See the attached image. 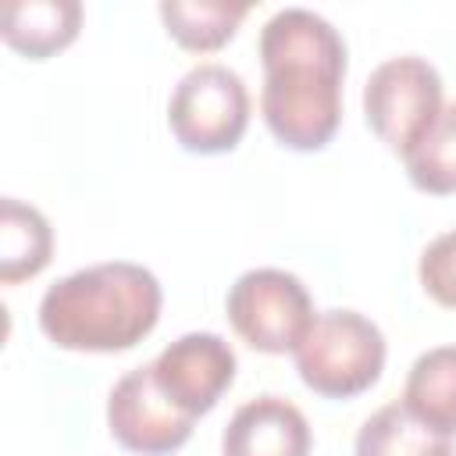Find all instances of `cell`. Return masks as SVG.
I'll return each instance as SVG.
<instances>
[{
    "label": "cell",
    "instance_id": "obj_1",
    "mask_svg": "<svg viewBox=\"0 0 456 456\" xmlns=\"http://www.w3.org/2000/svg\"><path fill=\"white\" fill-rule=\"evenodd\" d=\"M260 114L271 135L299 153L324 150L342 121V32L306 7H285L260 28Z\"/></svg>",
    "mask_w": 456,
    "mask_h": 456
},
{
    "label": "cell",
    "instance_id": "obj_7",
    "mask_svg": "<svg viewBox=\"0 0 456 456\" xmlns=\"http://www.w3.org/2000/svg\"><path fill=\"white\" fill-rule=\"evenodd\" d=\"M107 428L114 442L139 456H167L192 435V417L167 403L157 388L153 363H142L118 378L107 395Z\"/></svg>",
    "mask_w": 456,
    "mask_h": 456
},
{
    "label": "cell",
    "instance_id": "obj_15",
    "mask_svg": "<svg viewBox=\"0 0 456 456\" xmlns=\"http://www.w3.org/2000/svg\"><path fill=\"white\" fill-rule=\"evenodd\" d=\"M406 175L420 192L449 196L456 192V100L442 107L424 139L403 157Z\"/></svg>",
    "mask_w": 456,
    "mask_h": 456
},
{
    "label": "cell",
    "instance_id": "obj_6",
    "mask_svg": "<svg viewBox=\"0 0 456 456\" xmlns=\"http://www.w3.org/2000/svg\"><path fill=\"white\" fill-rule=\"evenodd\" d=\"M224 310L235 335L260 353H292L317 317L306 285L281 267H253L239 274Z\"/></svg>",
    "mask_w": 456,
    "mask_h": 456
},
{
    "label": "cell",
    "instance_id": "obj_2",
    "mask_svg": "<svg viewBox=\"0 0 456 456\" xmlns=\"http://www.w3.org/2000/svg\"><path fill=\"white\" fill-rule=\"evenodd\" d=\"M160 299L153 271L107 260L57 278L39 299V328L61 349L121 353L157 328Z\"/></svg>",
    "mask_w": 456,
    "mask_h": 456
},
{
    "label": "cell",
    "instance_id": "obj_9",
    "mask_svg": "<svg viewBox=\"0 0 456 456\" xmlns=\"http://www.w3.org/2000/svg\"><path fill=\"white\" fill-rule=\"evenodd\" d=\"M310 442L299 406L281 395H256L232 413L221 435V456H310Z\"/></svg>",
    "mask_w": 456,
    "mask_h": 456
},
{
    "label": "cell",
    "instance_id": "obj_11",
    "mask_svg": "<svg viewBox=\"0 0 456 456\" xmlns=\"http://www.w3.org/2000/svg\"><path fill=\"white\" fill-rule=\"evenodd\" d=\"M403 406L428 428L456 435V346L420 353L403 385Z\"/></svg>",
    "mask_w": 456,
    "mask_h": 456
},
{
    "label": "cell",
    "instance_id": "obj_4",
    "mask_svg": "<svg viewBox=\"0 0 456 456\" xmlns=\"http://www.w3.org/2000/svg\"><path fill=\"white\" fill-rule=\"evenodd\" d=\"M167 125L189 153H228L249 125V89L228 64H196L167 100Z\"/></svg>",
    "mask_w": 456,
    "mask_h": 456
},
{
    "label": "cell",
    "instance_id": "obj_5",
    "mask_svg": "<svg viewBox=\"0 0 456 456\" xmlns=\"http://www.w3.org/2000/svg\"><path fill=\"white\" fill-rule=\"evenodd\" d=\"M442 107V75L417 53L381 61L363 86V118L399 157H406L424 139Z\"/></svg>",
    "mask_w": 456,
    "mask_h": 456
},
{
    "label": "cell",
    "instance_id": "obj_12",
    "mask_svg": "<svg viewBox=\"0 0 456 456\" xmlns=\"http://www.w3.org/2000/svg\"><path fill=\"white\" fill-rule=\"evenodd\" d=\"M50 253H53L50 221L36 207L14 196H4L0 203V281L14 285L21 278H36L50 264Z\"/></svg>",
    "mask_w": 456,
    "mask_h": 456
},
{
    "label": "cell",
    "instance_id": "obj_13",
    "mask_svg": "<svg viewBox=\"0 0 456 456\" xmlns=\"http://www.w3.org/2000/svg\"><path fill=\"white\" fill-rule=\"evenodd\" d=\"M353 456H452V442L420 424L403 403H388L360 424Z\"/></svg>",
    "mask_w": 456,
    "mask_h": 456
},
{
    "label": "cell",
    "instance_id": "obj_16",
    "mask_svg": "<svg viewBox=\"0 0 456 456\" xmlns=\"http://www.w3.org/2000/svg\"><path fill=\"white\" fill-rule=\"evenodd\" d=\"M417 274L435 303L456 310V232H445L424 246Z\"/></svg>",
    "mask_w": 456,
    "mask_h": 456
},
{
    "label": "cell",
    "instance_id": "obj_8",
    "mask_svg": "<svg viewBox=\"0 0 456 456\" xmlns=\"http://www.w3.org/2000/svg\"><path fill=\"white\" fill-rule=\"evenodd\" d=\"M157 388L185 417H203L235 381V349L214 331H189L153 360Z\"/></svg>",
    "mask_w": 456,
    "mask_h": 456
},
{
    "label": "cell",
    "instance_id": "obj_10",
    "mask_svg": "<svg viewBox=\"0 0 456 456\" xmlns=\"http://www.w3.org/2000/svg\"><path fill=\"white\" fill-rule=\"evenodd\" d=\"M82 28L78 0H21L0 11V36L18 53L43 61L64 50Z\"/></svg>",
    "mask_w": 456,
    "mask_h": 456
},
{
    "label": "cell",
    "instance_id": "obj_3",
    "mask_svg": "<svg viewBox=\"0 0 456 456\" xmlns=\"http://www.w3.org/2000/svg\"><path fill=\"white\" fill-rule=\"evenodd\" d=\"M306 388L324 399L367 392L385 370V335L356 310H324L292 349Z\"/></svg>",
    "mask_w": 456,
    "mask_h": 456
},
{
    "label": "cell",
    "instance_id": "obj_14",
    "mask_svg": "<svg viewBox=\"0 0 456 456\" xmlns=\"http://www.w3.org/2000/svg\"><path fill=\"white\" fill-rule=\"evenodd\" d=\"M249 14L246 4H217V0H164L160 4V21L167 36L196 53L224 46L239 21Z\"/></svg>",
    "mask_w": 456,
    "mask_h": 456
}]
</instances>
